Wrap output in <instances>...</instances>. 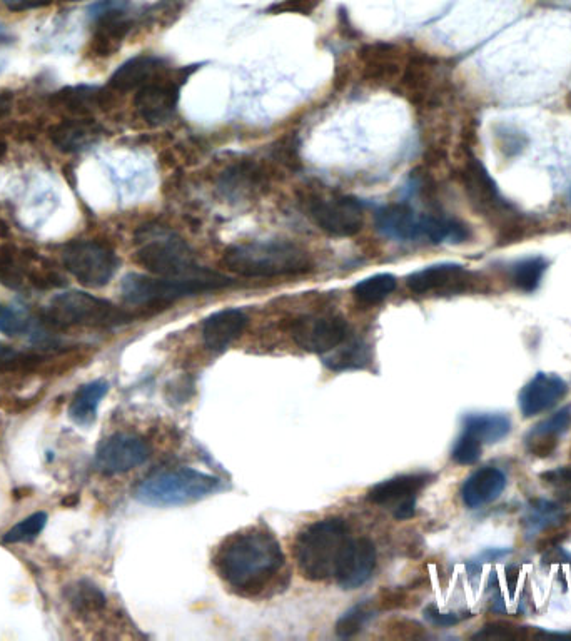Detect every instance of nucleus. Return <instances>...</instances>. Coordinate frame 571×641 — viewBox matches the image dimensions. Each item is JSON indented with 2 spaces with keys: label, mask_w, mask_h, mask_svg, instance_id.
I'll return each mask as SVG.
<instances>
[{
  "label": "nucleus",
  "mask_w": 571,
  "mask_h": 641,
  "mask_svg": "<svg viewBox=\"0 0 571 641\" xmlns=\"http://www.w3.org/2000/svg\"><path fill=\"white\" fill-rule=\"evenodd\" d=\"M463 184H465L466 196L470 199L471 206L476 212H480L483 218L488 219L491 224L500 226L505 233L506 239L521 234L520 212L501 196L500 189L496 182L491 179L483 164L476 159H471L463 171Z\"/></svg>",
  "instance_id": "nucleus-8"
},
{
  "label": "nucleus",
  "mask_w": 571,
  "mask_h": 641,
  "mask_svg": "<svg viewBox=\"0 0 571 641\" xmlns=\"http://www.w3.org/2000/svg\"><path fill=\"white\" fill-rule=\"evenodd\" d=\"M505 486L506 476L503 475V471L493 466H486L475 471L465 481V485L461 488V498L468 508L476 510L495 501L503 493Z\"/></svg>",
  "instance_id": "nucleus-21"
},
{
  "label": "nucleus",
  "mask_w": 571,
  "mask_h": 641,
  "mask_svg": "<svg viewBox=\"0 0 571 641\" xmlns=\"http://www.w3.org/2000/svg\"><path fill=\"white\" fill-rule=\"evenodd\" d=\"M66 600L77 615H92L106 608V595L92 581L79 580L66 588Z\"/></svg>",
  "instance_id": "nucleus-27"
},
{
  "label": "nucleus",
  "mask_w": 571,
  "mask_h": 641,
  "mask_svg": "<svg viewBox=\"0 0 571 641\" xmlns=\"http://www.w3.org/2000/svg\"><path fill=\"white\" fill-rule=\"evenodd\" d=\"M226 268L246 278H281L309 273L313 263L303 249L279 241H256L226 249Z\"/></svg>",
  "instance_id": "nucleus-3"
},
{
  "label": "nucleus",
  "mask_w": 571,
  "mask_h": 641,
  "mask_svg": "<svg viewBox=\"0 0 571 641\" xmlns=\"http://www.w3.org/2000/svg\"><path fill=\"white\" fill-rule=\"evenodd\" d=\"M61 192L54 182L46 176H39L26 189V199L22 204L21 216L29 228L39 229L51 221L52 216L61 209Z\"/></svg>",
  "instance_id": "nucleus-17"
},
{
  "label": "nucleus",
  "mask_w": 571,
  "mask_h": 641,
  "mask_svg": "<svg viewBox=\"0 0 571 641\" xmlns=\"http://www.w3.org/2000/svg\"><path fill=\"white\" fill-rule=\"evenodd\" d=\"M314 223L338 238H348L363 228V207L351 197H329L313 207Z\"/></svg>",
  "instance_id": "nucleus-14"
},
{
  "label": "nucleus",
  "mask_w": 571,
  "mask_h": 641,
  "mask_svg": "<svg viewBox=\"0 0 571 641\" xmlns=\"http://www.w3.org/2000/svg\"><path fill=\"white\" fill-rule=\"evenodd\" d=\"M99 129L91 121H64L51 131V139L62 151L72 152L84 149L96 141Z\"/></svg>",
  "instance_id": "nucleus-26"
},
{
  "label": "nucleus",
  "mask_w": 571,
  "mask_h": 641,
  "mask_svg": "<svg viewBox=\"0 0 571 641\" xmlns=\"http://www.w3.org/2000/svg\"><path fill=\"white\" fill-rule=\"evenodd\" d=\"M77 501H79V496L71 495V496H69V498H67V500H66V498H64V500H62V505H64V506H74V505H77Z\"/></svg>",
  "instance_id": "nucleus-47"
},
{
  "label": "nucleus",
  "mask_w": 571,
  "mask_h": 641,
  "mask_svg": "<svg viewBox=\"0 0 571 641\" xmlns=\"http://www.w3.org/2000/svg\"><path fill=\"white\" fill-rule=\"evenodd\" d=\"M435 476L430 473H413L381 481L368 491V500L374 505L393 506L398 520H410L416 513V500L421 491L430 485Z\"/></svg>",
  "instance_id": "nucleus-12"
},
{
  "label": "nucleus",
  "mask_w": 571,
  "mask_h": 641,
  "mask_svg": "<svg viewBox=\"0 0 571 641\" xmlns=\"http://www.w3.org/2000/svg\"><path fill=\"white\" fill-rule=\"evenodd\" d=\"M47 525V515L44 511H37L34 515L27 516L24 520L19 521L16 526L4 535V543L16 545V543H27V541L36 540L41 535Z\"/></svg>",
  "instance_id": "nucleus-34"
},
{
  "label": "nucleus",
  "mask_w": 571,
  "mask_h": 641,
  "mask_svg": "<svg viewBox=\"0 0 571 641\" xmlns=\"http://www.w3.org/2000/svg\"><path fill=\"white\" fill-rule=\"evenodd\" d=\"M535 633L528 626L515 625L511 621H491L475 638L483 640H530Z\"/></svg>",
  "instance_id": "nucleus-35"
},
{
  "label": "nucleus",
  "mask_w": 571,
  "mask_h": 641,
  "mask_svg": "<svg viewBox=\"0 0 571 641\" xmlns=\"http://www.w3.org/2000/svg\"><path fill=\"white\" fill-rule=\"evenodd\" d=\"M379 233L396 241H418L421 239V218L405 204L385 207L376 216Z\"/></svg>",
  "instance_id": "nucleus-23"
},
{
  "label": "nucleus",
  "mask_w": 571,
  "mask_h": 641,
  "mask_svg": "<svg viewBox=\"0 0 571 641\" xmlns=\"http://www.w3.org/2000/svg\"><path fill=\"white\" fill-rule=\"evenodd\" d=\"M481 451H483V443L476 440L475 436L468 435L463 431V435L458 438L455 448L451 451V458L458 465H475L480 461Z\"/></svg>",
  "instance_id": "nucleus-38"
},
{
  "label": "nucleus",
  "mask_w": 571,
  "mask_h": 641,
  "mask_svg": "<svg viewBox=\"0 0 571 641\" xmlns=\"http://www.w3.org/2000/svg\"><path fill=\"white\" fill-rule=\"evenodd\" d=\"M57 97L61 99L62 104H64L69 111L84 112L87 111L92 104H96L97 99H99V94L92 91V89L77 87V89H67V91L61 92Z\"/></svg>",
  "instance_id": "nucleus-40"
},
{
  "label": "nucleus",
  "mask_w": 571,
  "mask_h": 641,
  "mask_svg": "<svg viewBox=\"0 0 571 641\" xmlns=\"http://www.w3.org/2000/svg\"><path fill=\"white\" fill-rule=\"evenodd\" d=\"M321 0H283L276 6L271 7V11L278 12V14H301V16H309L318 9Z\"/></svg>",
  "instance_id": "nucleus-41"
},
{
  "label": "nucleus",
  "mask_w": 571,
  "mask_h": 641,
  "mask_svg": "<svg viewBox=\"0 0 571 641\" xmlns=\"http://www.w3.org/2000/svg\"><path fill=\"white\" fill-rule=\"evenodd\" d=\"M518 573H520V571H518L516 566H508V568H506V578H508V588H510L511 595H515Z\"/></svg>",
  "instance_id": "nucleus-45"
},
{
  "label": "nucleus",
  "mask_w": 571,
  "mask_h": 641,
  "mask_svg": "<svg viewBox=\"0 0 571 641\" xmlns=\"http://www.w3.org/2000/svg\"><path fill=\"white\" fill-rule=\"evenodd\" d=\"M378 610L373 601H361L358 605L349 608L338 621H336V635L339 638H351L358 635L369 621L373 620Z\"/></svg>",
  "instance_id": "nucleus-31"
},
{
  "label": "nucleus",
  "mask_w": 571,
  "mask_h": 641,
  "mask_svg": "<svg viewBox=\"0 0 571 641\" xmlns=\"http://www.w3.org/2000/svg\"><path fill=\"white\" fill-rule=\"evenodd\" d=\"M568 393L565 379L551 373H538L518 396V406L525 418H533L536 414L545 413L560 403Z\"/></svg>",
  "instance_id": "nucleus-16"
},
{
  "label": "nucleus",
  "mask_w": 571,
  "mask_h": 641,
  "mask_svg": "<svg viewBox=\"0 0 571 641\" xmlns=\"http://www.w3.org/2000/svg\"><path fill=\"white\" fill-rule=\"evenodd\" d=\"M348 323L336 314H306L293 319L288 333L299 348L314 354L331 353L348 338Z\"/></svg>",
  "instance_id": "nucleus-10"
},
{
  "label": "nucleus",
  "mask_w": 571,
  "mask_h": 641,
  "mask_svg": "<svg viewBox=\"0 0 571 641\" xmlns=\"http://www.w3.org/2000/svg\"><path fill=\"white\" fill-rule=\"evenodd\" d=\"M52 358L41 353L17 351L0 343V371L4 373H34L51 364Z\"/></svg>",
  "instance_id": "nucleus-28"
},
{
  "label": "nucleus",
  "mask_w": 571,
  "mask_h": 641,
  "mask_svg": "<svg viewBox=\"0 0 571 641\" xmlns=\"http://www.w3.org/2000/svg\"><path fill=\"white\" fill-rule=\"evenodd\" d=\"M31 331L32 319L22 309L0 303V333L21 336Z\"/></svg>",
  "instance_id": "nucleus-37"
},
{
  "label": "nucleus",
  "mask_w": 571,
  "mask_h": 641,
  "mask_svg": "<svg viewBox=\"0 0 571 641\" xmlns=\"http://www.w3.org/2000/svg\"><path fill=\"white\" fill-rule=\"evenodd\" d=\"M546 268H548V263H546V259L540 258V256L521 259V261L511 266V283L523 293H533L540 286Z\"/></svg>",
  "instance_id": "nucleus-29"
},
{
  "label": "nucleus",
  "mask_w": 571,
  "mask_h": 641,
  "mask_svg": "<svg viewBox=\"0 0 571 641\" xmlns=\"http://www.w3.org/2000/svg\"><path fill=\"white\" fill-rule=\"evenodd\" d=\"M56 328H112L131 321V314L106 299L82 291L57 294L44 311Z\"/></svg>",
  "instance_id": "nucleus-7"
},
{
  "label": "nucleus",
  "mask_w": 571,
  "mask_h": 641,
  "mask_svg": "<svg viewBox=\"0 0 571 641\" xmlns=\"http://www.w3.org/2000/svg\"><path fill=\"white\" fill-rule=\"evenodd\" d=\"M286 563L283 548L269 531L248 528L221 543L214 566L221 580L243 596L263 593Z\"/></svg>",
  "instance_id": "nucleus-1"
},
{
  "label": "nucleus",
  "mask_w": 571,
  "mask_h": 641,
  "mask_svg": "<svg viewBox=\"0 0 571 641\" xmlns=\"http://www.w3.org/2000/svg\"><path fill=\"white\" fill-rule=\"evenodd\" d=\"M368 363L369 349L364 343L348 344V346L339 349L338 353H333L324 359V364L333 371L363 368Z\"/></svg>",
  "instance_id": "nucleus-33"
},
{
  "label": "nucleus",
  "mask_w": 571,
  "mask_h": 641,
  "mask_svg": "<svg viewBox=\"0 0 571 641\" xmlns=\"http://www.w3.org/2000/svg\"><path fill=\"white\" fill-rule=\"evenodd\" d=\"M560 438L561 436L555 431L546 430L541 428L540 424H536L535 428L526 435V450L536 458H548L555 453Z\"/></svg>",
  "instance_id": "nucleus-36"
},
{
  "label": "nucleus",
  "mask_w": 571,
  "mask_h": 641,
  "mask_svg": "<svg viewBox=\"0 0 571 641\" xmlns=\"http://www.w3.org/2000/svg\"><path fill=\"white\" fill-rule=\"evenodd\" d=\"M166 71V64L152 56L134 57L124 62L111 77V87L116 91H131L161 79V72Z\"/></svg>",
  "instance_id": "nucleus-22"
},
{
  "label": "nucleus",
  "mask_w": 571,
  "mask_h": 641,
  "mask_svg": "<svg viewBox=\"0 0 571 641\" xmlns=\"http://www.w3.org/2000/svg\"><path fill=\"white\" fill-rule=\"evenodd\" d=\"M498 137H500V149L508 157L520 154L526 144V139H523L520 132L511 131L510 127H505L503 131L498 132Z\"/></svg>",
  "instance_id": "nucleus-42"
},
{
  "label": "nucleus",
  "mask_w": 571,
  "mask_h": 641,
  "mask_svg": "<svg viewBox=\"0 0 571 641\" xmlns=\"http://www.w3.org/2000/svg\"><path fill=\"white\" fill-rule=\"evenodd\" d=\"M249 319L241 309H223L204 319L203 341L214 353H223L243 336Z\"/></svg>",
  "instance_id": "nucleus-18"
},
{
  "label": "nucleus",
  "mask_w": 571,
  "mask_h": 641,
  "mask_svg": "<svg viewBox=\"0 0 571 641\" xmlns=\"http://www.w3.org/2000/svg\"><path fill=\"white\" fill-rule=\"evenodd\" d=\"M67 271L87 288H104L116 274L117 256L106 244L76 241L62 253Z\"/></svg>",
  "instance_id": "nucleus-9"
},
{
  "label": "nucleus",
  "mask_w": 571,
  "mask_h": 641,
  "mask_svg": "<svg viewBox=\"0 0 571 641\" xmlns=\"http://www.w3.org/2000/svg\"><path fill=\"white\" fill-rule=\"evenodd\" d=\"M109 393V383L104 379H96L84 384L77 389L71 404H69V418L79 426H91L97 418V409L102 399Z\"/></svg>",
  "instance_id": "nucleus-24"
},
{
  "label": "nucleus",
  "mask_w": 571,
  "mask_h": 641,
  "mask_svg": "<svg viewBox=\"0 0 571 641\" xmlns=\"http://www.w3.org/2000/svg\"><path fill=\"white\" fill-rule=\"evenodd\" d=\"M231 279L219 276L213 279H172L146 274H127L122 279L121 296L129 306L137 308H164L177 299L223 289Z\"/></svg>",
  "instance_id": "nucleus-6"
},
{
  "label": "nucleus",
  "mask_w": 571,
  "mask_h": 641,
  "mask_svg": "<svg viewBox=\"0 0 571 641\" xmlns=\"http://www.w3.org/2000/svg\"><path fill=\"white\" fill-rule=\"evenodd\" d=\"M131 21L119 9H102L99 24L91 41V51L99 57H107L121 47L131 31Z\"/></svg>",
  "instance_id": "nucleus-20"
},
{
  "label": "nucleus",
  "mask_w": 571,
  "mask_h": 641,
  "mask_svg": "<svg viewBox=\"0 0 571 641\" xmlns=\"http://www.w3.org/2000/svg\"><path fill=\"white\" fill-rule=\"evenodd\" d=\"M223 480L193 468L154 473L137 486V500L149 506H181L204 500L221 490Z\"/></svg>",
  "instance_id": "nucleus-5"
},
{
  "label": "nucleus",
  "mask_w": 571,
  "mask_h": 641,
  "mask_svg": "<svg viewBox=\"0 0 571 641\" xmlns=\"http://www.w3.org/2000/svg\"><path fill=\"white\" fill-rule=\"evenodd\" d=\"M12 99L6 94H0V119L7 116V112L11 111Z\"/></svg>",
  "instance_id": "nucleus-46"
},
{
  "label": "nucleus",
  "mask_w": 571,
  "mask_h": 641,
  "mask_svg": "<svg viewBox=\"0 0 571 641\" xmlns=\"http://www.w3.org/2000/svg\"><path fill=\"white\" fill-rule=\"evenodd\" d=\"M177 97L179 92L176 84L159 79L139 89L136 96L137 111L146 121L154 124L167 121L176 109Z\"/></svg>",
  "instance_id": "nucleus-19"
},
{
  "label": "nucleus",
  "mask_w": 571,
  "mask_h": 641,
  "mask_svg": "<svg viewBox=\"0 0 571 641\" xmlns=\"http://www.w3.org/2000/svg\"><path fill=\"white\" fill-rule=\"evenodd\" d=\"M396 289V278L393 274H376L371 278L363 279L354 286V298L359 303L378 304L388 298Z\"/></svg>",
  "instance_id": "nucleus-30"
},
{
  "label": "nucleus",
  "mask_w": 571,
  "mask_h": 641,
  "mask_svg": "<svg viewBox=\"0 0 571 641\" xmlns=\"http://www.w3.org/2000/svg\"><path fill=\"white\" fill-rule=\"evenodd\" d=\"M540 480L546 486H550L561 500L571 503V466H560L555 470L545 471L541 473Z\"/></svg>",
  "instance_id": "nucleus-39"
},
{
  "label": "nucleus",
  "mask_w": 571,
  "mask_h": 641,
  "mask_svg": "<svg viewBox=\"0 0 571 641\" xmlns=\"http://www.w3.org/2000/svg\"><path fill=\"white\" fill-rule=\"evenodd\" d=\"M376 560L378 553L373 541L368 538H351L341 555L334 578L343 590H356L371 578Z\"/></svg>",
  "instance_id": "nucleus-15"
},
{
  "label": "nucleus",
  "mask_w": 571,
  "mask_h": 641,
  "mask_svg": "<svg viewBox=\"0 0 571 641\" xmlns=\"http://www.w3.org/2000/svg\"><path fill=\"white\" fill-rule=\"evenodd\" d=\"M463 428L483 445H493L510 435V419L503 414H468L463 419Z\"/></svg>",
  "instance_id": "nucleus-25"
},
{
  "label": "nucleus",
  "mask_w": 571,
  "mask_h": 641,
  "mask_svg": "<svg viewBox=\"0 0 571 641\" xmlns=\"http://www.w3.org/2000/svg\"><path fill=\"white\" fill-rule=\"evenodd\" d=\"M349 540L348 525L339 518L316 521L308 526L294 543V558L301 575L309 581L334 578Z\"/></svg>",
  "instance_id": "nucleus-4"
},
{
  "label": "nucleus",
  "mask_w": 571,
  "mask_h": 641,
  "mask_svg": "<svg viewBox=\"0 0 571 641\" xmlns=\"http://www.w3.org/2000/svg\"><path fill=\"white\" fill-rule=\"evenodd\" d=\"M563 518L561 506L553 501H531L526 511L525 526L528 531L550 530Z\"/></svg>",
  "instance_id": "nucleus-32"
},
{
  "label": "nucleus",
  "mask_w": 571,
  "mask_h": 641,
  "mask_svg": "<svg viewBox=\"0 0 571 641\" xmlns=\"http://www.w3.org/2000/svg\"><path fill=\"white\" fill-rule=\"evenodd\" d=\"M52 0H4L7 9L14 12L31 11V9H39V7H46L51 4Z\"/></svg>",
  "instance_id": "nucleus-44"
},
{
  "label": "nucleus",
  "mask_w": 571,
  "mask_h": 641,
  "mask_svg": "<svg viewBox=\"0 0 571 641\" xmlns=\"http://www.w3.org/2000/svg\"><path fill=\"white\" fill-rule=\"evenodd\" d=\"M6 149H7L6 142H4V141H2V139H0V156H2V154H4V152H6Z\"/></svg>",
  "instance_id": "nucleus-48"
},
{
  "label": "nucleus",
  "mask_w": 571,
  "mask_h": 641,
  "mask_svg": "<svg viewBox=\"0 0 571 641\" xmlns=\"http://www.w3.org/2000/svg\"><path fill=\"white\" fill-rule=\"evenodd\" d=\"M136 261L161 278L213 279L223 276L203 268L179 236L161 226H147L137 234Z\"/></svg>",
  "instance_id": "nucleus-2"
},
{
  "label": "nucleus",
  "mask_w": 571,
  "mask_h": 641,
  "mask_svg": "<svg viewBox=\"0 0 571 641\" xmlns=\"http://www.w3.org/2000/svg\"><path fill=\"white\" fill-rule=\"evenodd\" d=\"M425 616L426 620L431 621L436 626L458 625L463 620V616L456 615V613H443L435 605H430L426 608Z\"/></svg>",
  "instance_id": "nucleus-43"
},
{
  "label": "nucleus",
  "mask_w": 571,
  "mask_h": 641,
  "mask_svg": "<svg viewBox=\"0 0 571 641\" xmlns=\"http://www.w3.org/2000/svg\"><path fill=\"white\" fill-rule=\"evenodd\" d=\"M151 456V448L141 436L116 433L102 441L96 451V468L106 476L124 475L144 465Z\"/></svg>",
  "instance_id": "nucleus-11"
},
{
  "label": "nucleus",
  "mask_w": 571,
  "mask_h": 641,
  "mask_svg": "<svg viewBox=\"0 0 571 641\" xmlns=\"http://www.w3.org/2000/svg\"><path fill=\"white\" fill-rule=\"evenodd\" d=\"M475 286V274L460 264H435L416 271L408 278V288L415 294H458Z\"/></svg>",
  "instance_id": "nucleus-13"
}]
</instances>
